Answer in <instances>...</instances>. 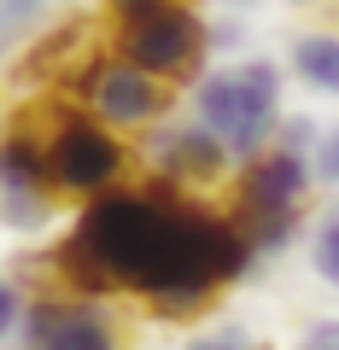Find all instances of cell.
I'll return each instance as SVG.
<instances>
[{
  "mask_svg": "<svg viewBox=\"0 0 339 350\" xmlns=\"http://www.w3.org/2000/svg\"><path fill=\"white\" fill-rule=\"evenodd\" d=\"M251 269L258 257L216 199H193L135 175L76 204V222L41 257L18 262V286L112 304L135 298L152 321L199 327Z\"/></svg>",
  "mask_w": 339,
  "mask_h": 350,
  "instance_id": "cell-1",
  "label": "cell"
},
{
  "mask_svg": "<svg viewBox=\"0 0 339 350\" xmlns=\"http://www.w3.org/2000/svg\"><path fill=\"white\" fill-rule=\"evenodd\" d=\"M29 117L41 129V152H47V181L59 204H88L100 193L135 181V140L105 129L100 117H88L76 100L64 94H29Z\"/></svg>",
  "mask_w": 339,
  "mask_h": 350,
  "instance_id": "cell-2",
  "label": "cell"
},
{
  "mask_svg": "<svg viewBox=\"0 0 339 350\" xmlns=\"http://www.w3.org/2000/svg\"><path fill=\"white\" fill-rule=\"evenodd\" d=\"M287 70L281 59H264V53H246V59H228L216 70H205L199 82L188 88L193 123L211 129L216 146L234 163L258 158L264 146H275V123L287 117Z\"/></svg>",
  "mask_w": 339,
  "mask_h": 350,
  "instance_id": "cell-3",
  "label": "cell"
},
{
  "mask_svg": "<svg viewBox=\"0 0 339 350\" xmlns=\"http://www.w3.org/2000/svg\"><path fill=\"white\" fill-rule=\"evenodd\" d=\"M310 193H316L310 158H299L287 146H264L258 158L234 163V175H228V187H223V211L240 228V239L251 245V257L264 262V257H281L304 234Z\"/></svg>",
  "mask_w": 339,
  "mask_h": 350,
  "instance_id": "cell-4",
  "label": "cell"
},
{
  "mask_svg": "<svg viewBox=\"0 0 339 350\" xmlns=\"http://www.w3.org/2000/svg\"><path fill=\"white\" fill-rule=\"evenodd\" d=\"M105 47L117 59H129L135 70L170 82L176 94H188L205 70H211V18L193 6V0H176V6H152V12L117 18L105 24Z\"/></svg>",
  "mask_w": 339,
  "mask_h": 350,
  "instance_id": "cell-5",
  "label": "cell"
},
{
  "mask_svg": "<svg viewBox=\"0 0 339 350\" xmlns=\"http://www.w3.org/2000/svg\"><path fill=\"white\" fill-rule=\"evenodd\" d=\"M64 100H76L88 117H100L105 129H117V135L135 140V135H147V129H158L164 117H176L181 94L170 82H158V76L135 70L129 59H117V53L105 47V53L88 59V70L64 88Z\"/></svg>",
  "mask_w": 339,
  "mask_h": 350,
  "instance_id": "cell-6",
  "label": "cell"
},
{
  "mask_svg": "<svg viewBox=\"0 0 339 350\" xmlns=\"http://www.w3.org/2000/svg\"><path fill=\"white\" fill-rule=\"evenodd\" d=\"M135 163L147 181H164L176 193H193V199H211V193L228 187L234 175V158L216 146L211 129H199L193 117H164L158 129L135 135Z\"/></svg>",
  "mask_w": 339,
  "mask_h": 350,
  "instance_id": "cell-7",
  "label": "cell"
},
{
  "mask_svg": "<svg viewBox=\"0 0 339 350\" xmlns=\"http://www.w3.org/2000/svg\"><path fill=\"white\" fill-rule=\"evenodd\" d=\"M18 350H129V321L112 298H76V292H29Z\"/></svg>",
  "mask_w": 339,
  "mask_h": 350,
  "instance_id": "cell-8",
  "label": "cell"
},
{
  "mask_svg": "<svg viewBox=\"0 0 339 350\" xmlns=\"http://www.w3.org/2000/svg\"><path fill=\"white\" fill-rule=\"evenodd\" d=\"M59 216L47 181V152H41V129L29 117V105H18L0 123V228L12 234H41Z\"/></svg>",
  "mask_w": 339,
  "mask_h": 350,
  "instance_id": "cell-9",
  "label": "cell"
},
{
  "mask_svg": "<svg viewBox=\"0 0 339 350\" xmlns=\"http://www.w3.org/2000/svg\"><path fill=\"white\" fill-rule=\"evenodd\" d=\"M94 53H105V29L82 12H59L41 36H29L12 53V88L18 94H64L76 76L88 70Z\"/></svg>",
  "mask_w": 339,
  "mask_h": 350,
  "instance_id": "cell-10",
  "label": "cell"
},
{
  "mask_svg": "<svg viewBox=\"0 0 339 350\" xmlns=\"http://www.w3.org/2000/svg\"><path fill=\"white\" fill-rule=\"evenodd\" d=\"M287 76L299 88H310L316 100H339V29L327 24L299 29L287 47Z\"/></svg>",
  "mask_w": 339,
  "mask_h": 350,
  "instance_id": "cell-11",
  "label": "cell"
},
{
  "mask_svg": "<svg viewBox=\"0 0 339 350\" xmlns=\"http://www.w3.org/2000/svg\"><path fill=\"white\" fill-rule=\"evenodd\" d=\"M59 18V0H0V29L24 47L29 36H41V29Z\"/></svg>",
  "mask_w": 339,
  "mask_h": 350,
  "instance_id": "cell-12",
  "label": "cell"
},
{
  "mask_svg": "<svg viewBox=\"0 0 339 350\" xmlns=\"http://www.w3.org/2000/svg\"><path fill=\"white\" fill-rule=\"evenodd\" d=\"M310 269H316L322 286L339 292V211H327V216L310 222Z\"/></svg>",
  "mask_w": 339,
  "mask_h": 350,
  "instance_id": "cell-13",
  "label": "cell"
},
{
  "mask_svg": "<svg viewBox=\"0 0 339 350\" xmlns=\"http://www.w3.org/2000/svg\"><path fill=\"white\" fill-rule=\"evenodd\" d=\"M181 350H264V345H258V333H251L246 321L223 315V321H205V327H193Z\"/></svg>",
  "mask_w": 339,
  "mask_h": 350,
  "instance_id": "cell-14",
  "label": "cell"
},
{
  "mask_svg": "<svg viewBox=\"0 0 339 350\" xmlns=\"http://www.w3.org/2000/svg\"><path fill=\"white\" fill-rule=\"evenodd\" d=\"M310 181H316V187H339V123H322V129H316Z\"/></svg>",
  "mask_w": 339,
  "mask_h": 350,
  "instance_id": "cell-15",
  "label": "cell"
},
{
  "mask_svg": "<svg viewBox=\"0 0 339 350\" xmlns=\"http://www.w3.org/2000/svg\"><path fill=\"white\" fill-rule=\"evenodd\" d=\"M24 304H29V292L18 286V275H0V350L18 338V321H24Z\"/></svg>",
  "mask_w": 339,
  "mask_h": 350,
  "instance_id": "cell-16",
  "label": "cell"
},
{
  "mask_svg": "<svg viewBox=\"0 0 339 350\" xmlns=\"http://www.w3.org/2000/svg\"><path fill=\"white\" fill-rule=\"evenodd\" d=\"M292 350H339V315H322V321H310L299 333V345Z\"/></svg>",
  "mask_w": 339,
  "mask_h": 350,
  "instance_id": "cell-17",
  "label": "cell"
},
{
  "mask_svg": "<svg viewBox=\"0 0 339 350\" xmlns=\"http://www.w3.org/2000/svg\"><path fill=\"white\" fill-rule=\"evenodd\" d=\"M152 6H176V0H105V24L135 18V12H152Z\"/></svg>",
  "mask_w": 339,
  "mask_h": 350,
  "instance_id": "cell-18",
  "label": "cell"
},
{
  "mask_svg": "<svg viewBox=\"0 0 339 350\" xmlns=\"http://www.w3.org/2000/svg\"><path fill=\"white\" fill-rule=\"evenodd\" d=\"M12 53H18V41L6 36V29H0V70H6V64H12Z\"/></svg>",
  "mask_w": 339,
  "mask_h": 350,
  "instance_id": "cell-19",
  "label": "cell"
},
{
  "mask_svg": "<svg viewBox=\"0 0 339 350\" xmlns=\"http://www.w3.org/2000/svg\"><path fill=\"white\" fill-rule=\"evenodd\" d=\"M287 6H327V0H287Z\"/></svg>",
  "mask_w": 339,
  "mask_h": 350,
  "instance_id": "cell-20",
  "label": "cell"
}]
</instances>
